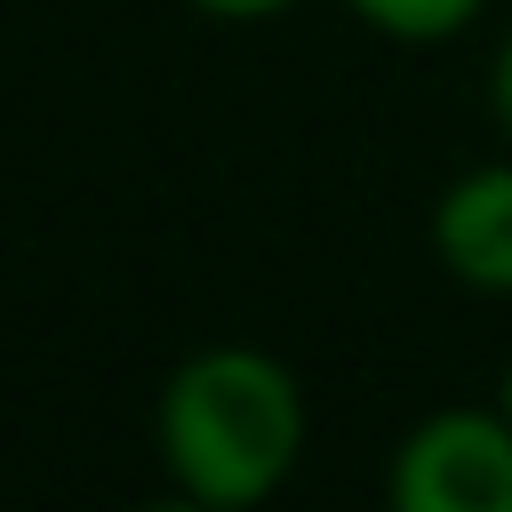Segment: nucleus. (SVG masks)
Returning <instances> with one entry per match:
<instances>
[{
	"label": "nucleus",
	"instance_id": "obj_1",
	"mask_svg": "<svg viewBox=\"0 0 512 512\" xmlns=\"http://www.w3.org/2000/svg\"><path fill=\"white\" fill-rule=\"evenodd\" d=\"M160 472L176 496L240 512L288 488L312 440V400L280 352L256 344H208L168 368L160 408H152Z\"/></svg>",
	"mask_w": 512,
	"mask_h": 512
},
{
	"label": "nucleus",
	"instance_id": "obj_2",
	"mask_svg": "<svg viewBox=\"0 0 512 512\" xmlns=\"http://www.w3.org/2000/svg\"><path fill=\"white\" fill-rule=\"evenodd\" d=\"M384 496L400 512H512V416L488 408H432L400 432Z\"/></svg>",
	"mask_w": 512,
	"mask_h": 512
},
{
	"label": "nucleus",
	"instance_id": "obj_3",
	"mask_svg": "<svg viewBox=\"0 0 512 512\" xmlns=\"http://www.w3.org/2000/svg\"><path fill=\"white\" fill-rule=\"evenodd\" d=\"M432 256L472 296H512V160H480L432 200Z\"/></svg>",
	"mask_w": 512,
	"mask_h": 512
},
{
	"label": "nucleus",
	"instance_id": "obj_4",
	"mask_svg": "<svg viewBox=\"0 0 512 512\" xmlns=\"http://www.w3.org/2000/svg\"><path fill=\"white\" fill-rule=\"evenodd\" d=\"M368 32L384 40H408V48H432V40H456L488 16V0H344Z\"/></svg>",
	"mask_w": 512,
	"mask_h": 512
},
{
	"label": "nucleus",
	"instance_id": "obj_5",
	"mask_svg": "<svg viewBox=\"0 0 512 512\" xmlns=\"http://www.w3.org/2000/svg\"><path fill=\"white\" fill-rule=\"evenodd\" d=\"M192 16H208V24H264V16H288V8H304V0H184Z\"/></svg>",
	"mask_w": 512,
	"mask_h": 512
},
{
	"label": "nucleus",
	"instance_id": "obj_6",
	"mask_svg": "<svg viewBox=\"0 0 512 512\" xmlns=\"http://www.w3.org/2000/svg\"><path fill=\"white\" fill-rule=\"evenodd\" d=\"M488 112H496V128H504V144H512V24H504V40H496V56H488Z\"/></svg>",
	"mask_w": 512,
	"mask_h": 512
},
{
	"label": "nucleus",
	"instance_id": "obj_7",
	"mask_svg": "<svg viewBox=\"0 0 512 512\" xmlns=\"http://www.w3.org/2000/svg\"><path fill=\"white\" fill-rule=\"evenodd\" d=\"M496 400H504V416H512V360H504V376H496Z\"/></svg>",
	"mask_w": 512,
	"mask_h": 512
}]
</instances>
